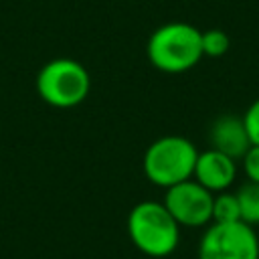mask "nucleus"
Listing matches in <instances>:
<instances>
[{
	"label": "nucleus",
	"mask_w": 259,
	"mask_h": 259,
	"mask_svg": "<svg viewBox=\"0 0 259 259\" xmlns=\"http://www.w3.org/2000/svg\"><path fill=\"white\" fill-rule=\"evenodd\" d=\"M146 53L150 63L162 73L190 71L204 57L202 30L188 22H166L150 34Z\"/></svg>",
	"instance_id": "obj_1"
},
{
	"label": "nucleus",
	"mask_w": 259,
	"mask_h": 259,
	"mask_svg": "<svg viewBox=\"0 0 259 259\" xmlns=\"http://www.w3.org/2000/svg\"><path fill=\"white\" fill-rule=\"evenodd\" d=\"M127 235L140 253L162 259L176 251L180 243V225L164 202L142 200L127 214Z\"/></svg>",
	"instance_id": "obj_2"
},
{
	"label": "nucleus",
	"mask_w": 259,
	"mask_h": 259,
	"mask_svg": "<svg viewBox=\"0 0 259 259\" xmlns=\"http://www.w3.org/2000/svg\"><path fill=\"white\" fill-rule=\"evenodd\" d=\"M198 150L184 136H162L154 140L144 154L146 178L162 188H170L178 182L192 178Z\"/></svg>",
	"instance_id": "obj_3"
},
{
	"label": "nucleus",
	"mask_w": 259,
	"mask_h": 259,
	"mask_svg": "<svg viewBox=\"0 0 259 259\" xmlns=\"http://www.w3.org/2000/svg\"><path fill=\"white\" fill-rule=\"evenodd\" d=\"M89 89L91 77L75 59H53L36 75V93L51 107H75L85 101Z\"/></svg>",
	"instance_id": "obj_4"
},
{
	"label": "nucleus",
	"mask_w": 259,
	"mask_h": 259,
	"mask_svg": "<svg viewBox=\"0 0 259 259\" xmlns=\"http://www.w3.org/2000/svg\"><path fill=\"white\" fill-rule=\"evenodd\" d=\"M198 259H259V239L243 221L212 223L198 243Z\"/></svg>",
	"instance_id": "obj_5"
},
{
	"label": "nucleus",
	"mask_w": 259,
	"mask_h": 259,
	"mask_svg": "<svg viewBox=\"0 0 259 259\" xmlns=\"http://www.w3.org/2000/svg\"><path fill=\"white\" fill-rule=\"evenodd\" d=\"M212 198L214 194L198 184L194 178L178 182L166 188L164 206L180 227H204L212 223Z\"/></svg>",
	"instance_id": "obj_6"
},
{
	"label": "nucleus",
	"mask_w": 259,
	"mask_h": 259,
	"mask_svg": "<svg viewBox=\"0 0 259 259\" xmlns=\"http://www.w3.org/2000/svg\"><path fill=\"white\" fill-rule=\"evenodd\" d=\"M192 178L212 194L225 192L237 178V160L214 148L198 152Z\"/></svg>",
	"instance_id": "obj_7"
},
{
	"label": "nucleus",
	"mask_w": 259,
	"mask_h": 259,
	"mask_svg": "<svg viewBox=\"0 0 259 259\" xmlns=\"http://www.w3.org/2000/svg\"><path fill=\"white\" fill-rule=\"evenodd\" d=\"M208 142H210V148L231 156L233 160H241L251 146L249 134L243 123V115L241 117L231 115V113L219 115L210 123Z\"/></svg>",
	"instance_id": "obj_8"
},
{
	"label": "nucleus",
	"mask_w": 259,
	"mask_h": 259,
	"mask_svg": "<svg viewBox=\"0 0 259 259\" xmlns=\"http://www.w3.org/2000/svg\"><path fill=\"white\" fill-rule=\"evenodd\" d=\"M235 194L241 208V221L251 227L259 225V182L247 180Z\"/></svg>",
	"instance_id": "obj_9"
},
{
	"label": "nucleus",
	"mask_w": 259,
	"mask_h": 259,
	"mask_svg": "<svg viewBox=\"0 0 259 259\" xmlns=\"http://www.w3.org/2000/svg\"><path fill=\"white\" fill-rule=\"evenodd\" d=\"M241 221V208L235 192H217L212 198V223H235Z\"/></svg>",
	"instance_id": "obj_10"
},
{
	"label": "nucleus",
	"mask_w": 259,
	"mask_h": 259,
	"mask_svg": "<svg viewBox=\"0 0 259 259\" xmlns=\"http://www.w3.org/2000/svg\"><path fill=\"white\" fill-rule=\"evenodd\" d=\"M231 47V40L225 30L221 28H208L202 32V55L204 57H223Z\"/></svg>",
	"instance_id": "obj_11"
},
{
	"label": "nucleus",
	"mask_w": 259,
	"mask_h": 259,
	"mask_svg": "<svg viewBox=\"0 0 259 259\" xmlns=\"http://www.w3.org/2000/svg\"><path fill=\"white\" fill-rule=\"evenodd\" d=\"M241 164H243V172H245L247 180L259 182V144L249 146V150L241 158Z\"/></svg>",
	"instance_id": "obj_12"
},
{
	"label": "nucleus",
	"mask_w": 259,
	"mask_h": 259,
	"mask_svg": "<svg viewBox=\"0 0 259 259\" xmlns=\"http://www.w3.org/2000/svg\"><path fill=\"white\" fill-rule=\"evenodd\" d=\"M243 123H245L251 144H259V97L243 113Z\"/></svg>",
	"instance_id": "obj_13"
}]
</instances>
